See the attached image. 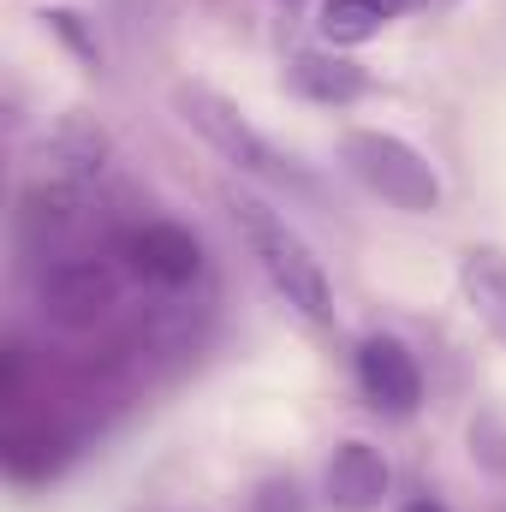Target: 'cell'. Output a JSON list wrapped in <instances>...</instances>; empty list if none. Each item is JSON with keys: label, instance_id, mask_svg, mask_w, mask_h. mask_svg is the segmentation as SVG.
Wrapping results in <instances>:
<instances>
[{"label": "cell", "instance_id": "6da1fadb", "mask_svg": "<svg viewBox=\"0 0 506 512\" xmlns=\"http://www.w3.org/2000/svg\"><path fill=\"white\" fill-rule=\"evenodd\" d=\"M227 215H233V227L245 233L256 268L268 274V286H274L298 316L328 322V316H334V286H328L322 256L310 251V239H304L268 197H256V191H227Z\"/></svg>", "mask_w": 506, "mask_h": 512}, {"label": "cell", "instance_id": "7a4b0ae2", "mask_svg": "<svg viewBox=\"0 0 506 512\" xmlns=\"http://www.w3.org/2000/svg\"><path fill=\"white\" fill-rule=\"evenodd\" d=\"M173 108H179L185 126L197 131L221 161H233L245 179L280 185V191H310V173H304L292 155H280V149L245 120V108L227 102L221 90H209V84H173Z\"/></svg>", "mask_w": 506, "mask_h": 512}, {"label": "cell", "instance_id": "3957f363", "mask_svg": "<svg viewBox=\"0 0 506 512\" xmlns=\"http://www.w3.org/2000/svg\"><path fill=\"white\" fill-rule=\"evenodd\" d=\"M340 161L352 167V179L364 191H376L381 203H393L399 215H435L441 209V173L429 167L423 149H411L405 137L376 126H358L340 137Z\"/></svg>", "mask_w": 506, "mask_h": 512}, {"label": "cell", "instance_id": "277c9868", "mask_svg": "<svg viewBox=\"0 0 506 512\" xmlns=\"http://www.w3.org/2000/svg\"><path fill=\"white\" fill-rule=\"evenodd\" d=\"M114 268L96 251H66L36 262V298H42V316L60 322V328H90L108 304H114Z\"/></svg>", "mask_w": 506, "mask_h": 512}, {"label": "cell", "instance_id": "5b68a950", "mask_svg": "<svg viewBox=\"0 0 506 512\" xmlns=\"http://www.w3.org/2000/svg\"><path fill=\"white\" fill-rule=\"evenodd\" d=\"M358 387H364V399H370L376 411L411 417L417 399H423V370H417V358H411L399 340L370 334V340L358 346Z\"/></svg>", "mask_w": 506, "mask_h": 512}, {"label": "cell", "instance_id": "8992f818", "mask_svg": "<svg viewBox=\"0 0 506 512\" xmlns=\"http://www.w3.org/2000/svg\"><path fill=\"white\" fill-rule=\"evenodd\" d=\"M126 256H131V268H137L143 280H155V286H185V280L203 268L197 233L179 227V221H143L126 239Z\"/></svg>", "mask_w": 506, "mask_h": 512}, {"label": "cell", "instance_id": "52a82bcc", "mask_svg": "<svg viewBox=\"0 0 506 512\" xmlns=\"http://www.w3.org/2000/svg\"><path fill=\"white\" fill-rule=\"evenodd\" d=\"M387 495V459L370 441H340L328 459V501L340 512H376Z\"/></svg>", "mask_w": 506, "mask_h": 512}, {"label": "cell", "instance_id": "ba28073f", "mask_svg": "<svg viewBox=\"0 0 506 512\" xmlns=\"http://www.w3.org/2000/svg\"><path fill=\"white\" fill-rule=\"evenodd\" d=\"M459 292L471 316L506 346V251L501 245H465L459 251Z\"/></svg>", "mask_w": 506, "mask_h": 512}, {"label": "cell", "instance_id": "9c48e42d", "mask_svg": "<svg viewBox=\"0 0 506 512\" xmlns=\"http://www.w3.org/2000/svg\"><path fill=\"white\" fill-rule=\"evenodd\" d=\"M405 6H417V0H322L316 24L334 48H352V42H370L381 24H393Z\"/></svg>", "mask_w": 506, "mask_h": 512}, {"label": "cell", "instance_id": "30bf717a", "mask_svg": "<svg viewBox=\"0 0 506 512\" xmlns=\"http://www.w3.org/2000/svg\"><path fill=\"white\" fill-rule=\"evenodd\" d=\"M292 84H298L310 102H334V108H340V102H358L370 78H364L352 60H340V54H298V60H292Z\"/></svg>", "mask_w": 506, "mask_h": 512}, {"label": "cell", "instance_id": "8fae6325", "mask_svg": "<svg viewBox=\"0 0 506 512\" xmlns=\"http://www.w3.org/2000/svg\"><path fill=\"white\" fill-rule=\"evenodd\" d=\"M256 512H304L298 483H262V489H256Z\"/></svg>", "mask_w": 506, "mask_h": 512}, {"label": "cell", "instance_id": "7c38bea8", "mask_svg": "<svg viewBox=\"0 0 506 512\" xmlns=\"http://www.w3.org/2000/svg\"><path fill=\"white\" fill-rule=\"evenodd\" d=\"M399 512H447V507H441V501H429V495H423V501H405V507H399Z\"/></svg>", "mask_w": 506, "mask_h": 512}, {"label": "cell", "instance_id": "4fadbf2b", "mask_svg": "<svg viewBox=\"0 0 506 512\" xmlns=\"http://www.w3.org/2000/svg\"><path fill=\"white\" fill-rule=\"evenodd\" d=\"M429 6H435V12H447V6H459V0H429Z\"/></svg>", "mask_w": 506, "mask_h": 512}]
</instances>
